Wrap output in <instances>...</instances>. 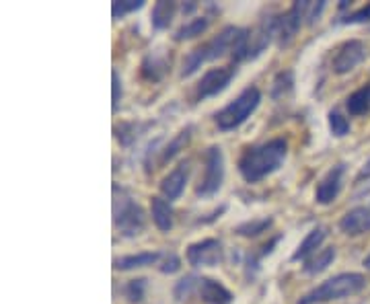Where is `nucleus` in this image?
I'll list each match as a JSON object with an SVG mask.
<instances>
[{"label":"nucleus","mask_w":370,"mask_h":304,"mask_svg":"<svg viewBox=\"0 0 370 304\" xmlns=\"http://www.w3.org/2000/svg\"><path fill=\"white\" fill-rule=\"evenodd\" d=\"M288 156V142L284 138H271L263 144L249 146L239 158V173L247 183H259L276 173Z\"/></svg>","instance_id":"1"},{"label":"nucleus","mask_w":370,"mask_h":304,"mask_svg":"<svg viewBox=\"0 0 370 304\" xmlns=\"http://www.w3.org/2000/svg\"><path fill=\"white\" fill-rule=\"evenodd\" d=\"M239 27L235 25H229L225 27L218 35H214L210 41H206L204 45L192 50L185 60H183V68H181V78H189L192 74H196L206 62H212V60H218L223 58L225 54H231L233 52V45L239 37Z\"/></svg>","instance_id":"2"},{"label":"nucleus","mask_w":370,"mask_h":304,"mask_svg":"<svg viewBox=\"0 0 370 304\" xmlns=\"http://www.w3.org/2000/svg\"><path fill=\"white\" fill-rule=\"evenodd\" d=\"M364 286H367V278L362 274H356V272L338 274V276L325 280L323 284L315 286L313 290H309L296 304H323L350 298L354 294L362 292Z\"/></svg>","instance_id":"3"},{"label":"nucleus","mask_w":370,"mask_h":304,"mask_svg":"<svg viewBox=\"0 0 370 304\" xmlns=\"http://www.w3.org/2000/svg\"><path fill=\"white\" fill-rule=\"evenodd\" d=\"M114 226L125 239H134L146 228L144 208L118 183H114Z\"/></svg>","instance_id":"4"},{"label":"nucleus","mask_w":370,"mask_h":304,"mask_svg":"<svg viewBox=\"0 0 370 304\" xmlns=\"http://www.w3.org/2000/svg\"><path fill=\"white\" fill-rule=\"evenodd\" d=\"M259 103H261V91L257 87H247L235 101H231L227 107H223L214 116V122H216L218 130L220 132L237 130L239 126H243L247 120L255 113Z\"/></svg>","instance_id":"5"},{"label":"nucleus","mask_w":370,"mask_h":304,"mask_svg":"<svg viewBox=\"0 0 370 304\" xmlns=\"http://www.w3.org/2000/svg\"><path fill=\"white\" fill-rule=\"evenodd\" d=\"M204 177L196 187L198 197H212L225 183V154L220 146H210L204 154Z\"/></svg>","instance_id":"6"},{"label":"nucleus","mask_w":370,"mask_h":304,"mask_svg":"<svg viewBox=\"0 0 370 304\" xmlns=\"http://www.w3.org/2000/svg\"><path fill=\"white\" fill-rule=\"evenodd\" d=\"M309 4H311L309 0H296L286 12L278 14V33H276V39H278L280 47H286L296 37V33L305 25Z\"/></svg>","instance_id":"7"},{"label":"nucleus","mask_w":370,"mask_h":304,"mask_svg":"<svg viewBox=\"0 0 370 304\" xmlns=\"http://www.w3.org/2000/svg\"><path fill=\"white\" fill-rule=\"evenodd\" d=\"M185 257L192 268H216L225 259V249L218 239H204L189 245Z\"/></svg>","instance_id":"8"},{"label":"nucleus","mask_w":370,"mask_h":304,"mask_svg":"<svg viewBox=\"0 0 370 304\" xmlns=\"http://www.w3.org/2000/svg\"><path fill=\"white\" fill-rule=\"evenodd\" d=\"M235 74H237V68H235V66L210 68V70L202 76V80L198 83L196 99H198V101H204V99H210V97L220 95V93L231 85V80L235 78Z\"/></svg>","instance_id":"9"},{"label":"nucleus","mask_w":370,"mask_h":304,"mask_svg":"<svg viewBox=\"0 0 370 304\" xmlns=\"http://www.w3.org/2000/svg\"><path fill=\"white\" fill-rule=\"evenodd\" d=\"M278 33V14H267L259 21L255 29H249V47H247V60H255L261 56L267 45L276 39Z\"/></svg>","instance_id":"10"},{"label":"nucleus","mask_w":370,"mask_h":304,"mask_svg":"<svg viewBox=\"0 0 370 304\" xmlns=\"http://www.w3.org/2000/svg\"><path fill=\"white\" fill-rule=\"evenodd\" d=\"M364 58H367L364 43L360 39H350L338 50V54L331 62V68H333L336 74H348L356 66H360L364 62Z\"/></svg>","instance_id":"11"},{"label":"nucleus","mask_w":370,"mask_h":304,"mask_svg":"<svg viewBox=\"0 0 370 304\" xmlns=\"http://www.w3.org/2000/svg\"><path fill=\"white\" fill-rule=\"evenodd\" d=\"M344 173H346V162H338L336 166H331L325 177L317 183V189H315V199L317 204L321 206H329L338 199L340 191H342V179H344Z\"/></svg>","instance_id":"12"},{"label":"nucleus","mask_w":370,"mask_h":304,"mask_svg":"<svg viewBox=\"0 0 370 304\" xmlns=\"http://www.w3.org/2000/svg\"><path fill=\"white\" fill-rule=\"evenodd\" d=\"M187 179H189V162H179L163 181H161V193L165 195V199L169 202H175L181 197V193L185 191V185H187Z\"/></svg>","instance_id":"13"},{"label":"nucleus","mask_w":370,"mask_h":304,"mask_svg":"<svg viewBox=\"0 0 370 304\" xmlns=\"http://www.w3.org/2000/svg\"><path fill=\"white\" fill-rule=\"evenodd\" d=\"M340 230L348 237H360L370 232V208L358 206L348 210L340 220Z\"/></svg>","instance_id":"14"},{"label":"nucleus","mask_w":370,"mask_h":304,"mask_svg":"<svg viewBox=\"0 0 370 304\" xmlns=\"http://www.w3.org/2000/svg\"><path fill=\"white\" fill-rule=\"evenodd\" d=\"M198 296L204 304H233L235 301L233 292L227 286H223L218 280H212V278H200Z\"/></svg>","instance_id":"15"},{"label":"nucleus","mask_w":370,"mask_h":304,"mask_svg":"<svg viewBox=\"0 0 370 304\" xmlns=\"http://www.w3.org/2000/svg\"><path fill=\"white\" fill-rule=\"evenodd\" d=\"M325 237H327V230H325L323 226H315V228L300 241V245L296 247V251L292 253L290 259H292V261H307V259H311V257L317 253V249H321Z\"/></svg>","instance_id":"16"},{"label":"nucleus","mask_w":370,"mask_h":304,"mask_svg":"<svg viewBox=\"0 0 370 304\" xmlns=\"http://www.w3.org/2000/svg\"><path fill=\"white\" fill-rule=\"evenodd\" d=\"M165 255L161 251H142V253H134V255H123L114 259V268L120 272H130V270H140V268H148L154 265L163 259Z\"/></svg>","instance_id":"17"},{"label":"nucleus","mask_w":370,"mask_h":304,"mask_svg":"<svg viewBox=\"0 0 370 304\" xmlns=\"http://www.w3.org/2000/svg\"><path fill=\"white\" fill-rule=\"evenodd\" d=\"M150 216H152V222L154 226L161 230V232H169L173 228V208H171V202L163 199V197H152L150 199Z\"/></svg>","instance_id":"18"},{"label":"nucleus","mask_w":370,"mask_h":304,"mask_svg":"<svg viewBox=\"0 0 370 304\" xmlns=\"http://www.w3.org/2000/svg\"><path fill=\"white\" fill-rule=\"evenodd\" d=\"M336 255H338V253H336V247H325V249L317 251L311 259L305 261L302 272H305L307 276H317V274L325 272V270L333 263Z\"/></svg>","instance_id":"19"},{"label":"nucleus","mask_w":370,"mask_h":304,"mask_svg":"<svg viewBox=\"0 0 370 304\" xmlns=\"http://www.w3.org/2000/svg\"><path fill=\"white\" fill-rule=\"evenodd\" d=\"M192 134H194V126H185V128H181L177 134H175V138L161 151V164H165V162H169V160H173L179 152L183 151L187 144H189V140H192Z\"/></svg>","instance_id":"20"},{"label":"nucleus","mask_w":370,"mask_h":304,"mask_svg":"<svg viewBox=\"0 0 370 304\" xmlns=\"http://www.w3.org/2000/svg\"><path fill=\"white\" fill-rule=\"evenodd\" d=\"M346 109H348V113L354 116V118L370 113V83H367L364 87H360L358 91H354V93L346 99Z\"/></svg>","instance_id":"21"},{"label":"nucleus","mask_w":370,"mask_h":304,"mask_svg":"<svg viewBox=\"0 0 370 304\" xmlns=\"http://www.w3.org/2000/svg\"><path fill=\"white\" fill-rule=\"evenodd\" d=\"M177 14V2H167V0H161L154 4L152 8V14H150V21H152V27L154 29H167L173 19Z\"/></svg>","instance_id":"22"},{"label":"nucleus","mask_w":370,"mask_h":304,"mask_svg":"<svg viewBox=\"0 0 370 304\" xmlns=\"http://www.w3.org/2000/svg\"><path fill=\"white\" fill-rule=\"evenodd\" d=\"M167 68H169V64L161 54H148L142 62V76L146 80L158 83L167 74Z\"/></svg>","instance_id":"23"},{"label":"nucleus","mask_w":370,"mask_h":304,"mask_svg":"<svg viewBox=\"0 0 370 304\" xmlns=\"http://www.w3.org/2000/svg\"><path fill=\"white\" fill-rule=\"evenodd\" d=\"M208 27H210V19L208 17H194V19H189L187 23H183L175 31V41H185V39L200 37L202 33H206Z\"/></svg>","instance_id":"24"},{"label":"nucleus","mask_w":370,"mask_h":304,"mask_svg":"<svg viewBox=\"0 0 370 304\" xmlns=\"http://www.w3.org/2000/svg\"><path fill=\"white\" fill-rule=\"evenodd\" d=\"M292 89H294V74H292V70H282V72L276 74V78L271 83L269 95H271L274 101H282V99L292 95Z\"/></svg>","instance_id":"25"},{"label":"nucleus","mask_w":370,"mask_h":304,"mask_svg":"<svg viewBox=\"0 0 370 304\" xmlns=\"http://www.w3.org/2000/svg\"><path fill=\"white\" fill-rule=\"evenodd\" d=\"M274 224V218L271 216H263V218H253V220H247L243 224H239L235 228V232L239 237H245V239H255L259 235H263L265 230H269Z\"/></svg>","instance_id":"26"},{"label":"nucleus","mask_w":370,"mask_h":304,"mask_svg":"<svg viewBox=\"0 0 370 304\" xmlns=\"http://www.w3.org/2000/svg\"><path fill=\"white\" fill-rule=\"evenodd\" d=\"M280 241H282V235H276L269 243H265V245L261 247V251H259V253H249V257H247V263H245L247 276H255V272L259 270L261 259H263V257H267Z\"/></svg>","instance_id":"27"},{"label":"nucleus","mask_w":370,"mask_h":304,"mask_svg":"<svg viewBox=\"0 0 370 304\" xmlns=\"http://www.w3.org/2000/svg\"><path fill=\"white\" fill-rule=\"evenodd\" d=\"M146 288H148V280L146 278H136L130 280L123 288V296L130 304H140L146 296Z\"/></svg>","instance_id":"28"},{"label":"nucleus","mask_w":370,"mask_h":304,"mask_svg":"<svg viewBox=\"0 0 370 304\" xmlns=\"http://www.w3.org/2000/svg\"><path fill=\"white\" fill-rule=\"evenodd\" d=\"M198 284H200V278H198V276H185V278H181V280L175 284V290H173L175 298H177L179 303H183V301H187L192 294H198Z\"/></svg>","instance_id":"29"},{"label":"nucleus","mask_w":370,"mask_h":304,"mask_svg":"<svg viewBox=\"0 0 370 304\" xmlns=\"http://www.w3.org/2000/svg\"><path fill=\"white\" fill-rule=\"evenodd\" d=\"M329 132L336 138H344L350 134V122L340 111H329Z\"/></svg>","instance_id":"30"},{"label":"nucleus","mask_w":370,"mask_h":304,"mask_svg":"<svg viewBox=\"0 0 370 304\" xmlns=\"http://www.w3.org/2000/svg\"><path fill=\"white\" fill-rule=\"evenodd\" d=\"M142 6H144V0H116V2L112 4V14H114V19L118 21V19H123V17L130 14V12L140 10Z\"/></svg>","instance_id":"31"},{"label":"nucleus","mask_w":370,"mask_h":304,"mask_svg":"<svg viewBox=\"0 0 370 304\" xmlns=\"http://www.w3.org/2000/svg\"><path fill=\"white\" fill-rule=\"evenodd\" d=\"M122 95H123L122 78H120L118 70H114V72H112V111H114V113H118V109H120Z\"/></svg>","instance_id":"32"},{"label":"nucleus","mask_w":370,"mask_h":304,"mask_svg":"<svg viewBox=\"0 0 370 304\" xmlns=\"http://www.w3.org/2000/svg\"><path fill=\"white\" fill-rule=\"evenodd\" d=\"M370 21V2L364 4L362 8L354 10V12H348L344 19H340L342 25H358V23H369Z\"/></svg>","instance_id":"33"},{"label":"nucleus","mask_w":370,"mask_h":304,"mask_svg":"<svg viewBox=\"0 0 370 304\" xmlns=\"http://www.w3.org/2000/svg\"><path fill=\"white\" fill-rule=\"evenodd\" d=\"M181 270V259L175 255V253H167L165 255V261H163V265H161V272L163 274H175V272H179Z\"/></svg>","instance_id":"34"},{"label":"nucleus","mask_w":370,"mask_h":304,"mask_svg":"<svg viewBox=\"0 0 370 304\" xmlns=\"http://www.w3.org/2000/svg\"><path fill=\"white\" fill-rule=\"evenodd\" d=\"M325 4H327L325 0H321V2H311V4H309V10H307V23H309V25H313V23L319 21V17H321Z\"/></svg>","instance_id":"35"},{"label":"nucleus","mask_w":370,"mask_h":304,"mask_svg":"<svg viewBox=\"0 0 370 304\" xmlns=\"http://www.w3.org/2000/svg\"><path fill=\"white\" fill-rule=\"evenodd\" d=\"M370 179V160H367V164L360 169V173L356 175V183H362V181H367Z\"/></svg>","instance_id":"36"},{"label":"nucleus","mask_w":370,"mask_h":304,"mask_svg":"<svg viewBox=\"0 0 370 304\" xmlns=\"http://www.w3.org/2000/svg\"><path fill=\"white\" fill-rule=\"evenodd\" d=\"M364 268H367V270H370V255L369 257H364Z\"/></svg>","instance_id":"37"}]
</instances>
